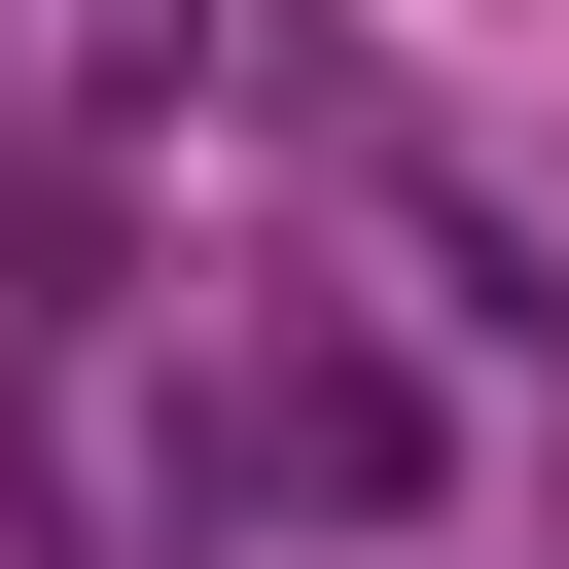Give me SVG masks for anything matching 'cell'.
Wrapping results in <instances>:
<instances>
[{
	"label": "cell",
	"mask_w": 569,
	"mask_h": 569,
	"mask_svg": "<svg viewBox=\"0 0 569 569\" xmlns=\"http://www.w3.org/2000/svg\"><path fill=\"white\" fill-rule=\"evenodd\" d=\"M249 498H284V533H427V498H462V391H427L391 320H284V356H249Z\"/></svg>",
	"instance_id": "1"
}]
</instances>
